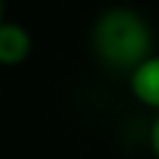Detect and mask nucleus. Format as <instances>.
Segmentation results:
<instances>
[{"label":"nucleus","instance_id":"nucleus-1","mask_svg":"<svg viewBox=\"0 0 159 159\" xmlns=\"http://www.w3.org/2000/svg\"><path fill=\"white\" fill-rule=\"evenodd\" d=\"M94 50L109 65L136 71L142 62H148L150 50V30L136 12L112 9L94 24Z\"/></svg>","mask_w":159,"mask_h":159},{"label":"nucleus","instance_id":"nucleus-2","mask_svg":"<svg viewBox=\"0 0 159 159\" xmlns=\"http://www.w3.org/2000/svg\"><path fill=\"white\" fill-rule=\"evenodd\" d=\"M130 85H133V94L142 103L159 109V56L139 65L133 71V77H130Z\"/></svg>","mask_w":159,"mask_h":159},{"label":"nucleus","instance_id":"nucleus-3","mask_svg":"<svg viewBox=\"0 0 159 159\" xmlns=\"http://www.w3.org/2000/svg\"><path fill=\"white\" fill-rule=\"evenodd\" d=\"M30 53V35L18 24H3L0 27V62L15 65Z\"/></svg>","mask_w":159,"mask_h":159},{"label":"nucleus","instance_id":"nucleus-4","mask_svg":"<svg viewBox=\"0 0 159 159\" xmlns=\"http://www.w3.org/2000/svg\"><path fill=\"white\" fill-rule=\"evenodd\" d=\"M150 144H153V153L159 156V115H156L153 127H150Z\"/></svg>","mask_w":159,"mask_h":159}]
</instances>
